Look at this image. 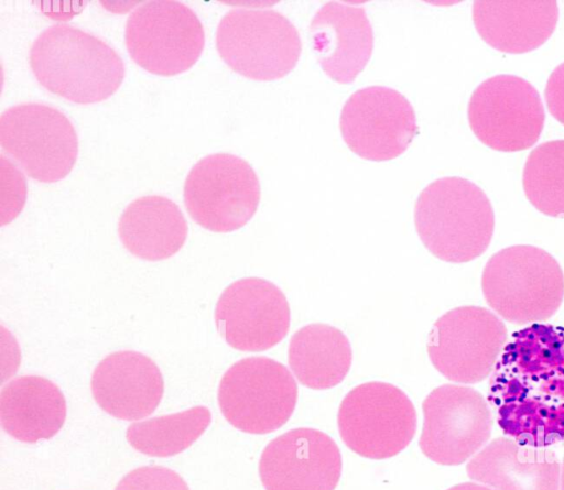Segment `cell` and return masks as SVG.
<instances>
[{
	"mask_svg": "<svg viewBox=\"0 0 564 490\" xmlns=\"http://www.w3.org/2000/svg\"><path fill=\"white\" fill-rule=\"evenodd\" d=\"M487 401L518 444L564 446V327L536 323L514 331L490 374Z\"/></svg>",
	"mask_w": 564,
	"mask_h": 490,
	"instance_id": "6da1fadb",
	"label": "cell"
},
{
	"mask_svg": "<svg viewBox=\"0 0 564 490\" xmlns=\"http://www.w3.org/2000/svg\"><path fill=\"white\" fill-rule=\"evenodd\" d=\"M29 62L45 89L82 105L110 97L126 73L120 55L108 43L66 23L41 32L30 48Z\"/></svg>",
	"mask_w": 564,
	"mask_h": 490,
	"instance_id": "7a4b0ae2",
	"label": "cell"
},
{
	"mask_svg": "<svg viewBox=\"0 0 564 490\" xmlns=\"http://www.w3.org/2000/svg\"><path fill=\"white\" fill-rule=\"evenodd\" d=\"M417 235L436 258L464 263L481 255L495 229V214L484 190L463 177L432 182L414 207Z\"/></svg>",
	"mask_w": 564,
	"mask_h": 490,
	"instance_id": "3957f363",
	"label": "cell"
},
{
	"mask_svg": "<svg viewBox=\"0 0 564 490\" xmlns=\"http://www.w3.org/2000/svg\"><path fill=\"white\" fill-rule=\"evenodd\" d=\"M484 297L496 315L516 325L543 323L564 298V273L545 250L517 244L496 252L481 275Z\"/></svg>",
	"mask_w": 564,
	"mask_h": 490,
	"instance_id": "277c9868",
	"label": "cell"
},
{
	"mask_svg": "<svg viewBox=\"0 0 564 490\" xmlns=\"http://www.w3.org/2000/svg\"><path fill=\"white\" fill-rule=\"evenodd\" d=\"M224 62L238 74L273 80L289 74L301 54V39L292 22L273 9L237 8L227 12L216 32Z\"/></svg>",
	"mask_w": 564,
	"mask_h": 490,
	"instance_id": "5b68a950",
	"label": "cell"
},
{
	"mask_svg": "<svg viewBox=\"0 0 564 490\" xmlns=\"http://www.w3.org/2000/svg\"><path fill=\"white\" fill-rule=\"evenodd\" d=\"M297 385L282 363L268 357H248L223 375L218 404L237 429L268 434L283 426L293 414Z\"/></svg>",
	"mask_w": 564,
	"mask_h": 490,
	"instance_id": "8992f818",
	"label": "cell"
},
{
	"mask_svg": "<svg viewBox=\"0 0 564 490\" xmlns=\"http://www.w3.org/2000/svg\"><path fill=\"white\" fill-rule=\"evenodd\" d=\"M337 424L343 442L357 455L384 459L398 455L413 439L416 412L401 389L367 382L346 394Z\"/></svg>",
	"mask_w": 564,
	"mask_h": 490,
	"instance_id": "52a82bcc",
	"label": "cell"
},
{
	"mask_svg": "<svg viewBox=\"0 0 564 490\" xmlns=\"http://www.w3.org/2000/svg\"><path fill=\"white\" fill-rule=\"evenodd\" d=\"M124 40L131 58L161 76L187 70L199 58L205 32L197 14L174 0L147 1L134 9L126 24Z\"/></svg>",
	"mask_w": 564,
	"mask_h": 490,
	"instance_id": "ba28073f",
	"label": "cell"
},
{
	"mask_svg": "<svg viewBox=\"0 0 564 490\" xmlns=\"http://www.w3.org/2000/svg\"><path fill=\"white\" fill-rule=\"evenodd\" d=\"M508 340L503 322L481 306H459L442 315L427 338V353L446 379L474 384L491 374Z\"/></svg>",
	"mask_w": 564,
	"mask_h": 490,
	"instance_id": "9c48e42d",
	"label": "cell"
},
{
	"mask_svg": "<svg viewBox=\"0 0 564 490\" xmlns=\"http://www.w3.org/2000/svg\"><path fill=\"white\" fill-rule=\"evenodd\" d=\"M0 142L26 175L42 183L64 178L77 159L73 123L58 109L41 102L20 104L3 111Z\"/></svg>",
	"mask_w": 564,
	"mask_h": 490,
	"instance_id": "30bf717a",
	"label": "cell"
},
{
	"mask_svg": "<svg viewBox=\"0 0 564 490\" xmlns=\"http://www.w3.org/2000/svg\"><path fill=\"white\" fill-rule=\"evenodd\" d=\"M260 200V184L253 168L241 157L217 153L199 160L184 184L189 216L215 232L245 226Z\"/></svg>",
	"mask_w": 564,
	"mask_h": 490,
	"instance_id": "8fae6325",
	"label": "cell"
},
{
	"mask_svg": "<svg viewBox=\"0 0 564 490\" xmlns=\"http://www.w3.org/2000/svg\"><path fill=\"white\" fill-rule=\"evenodd\" d=\"M422 453L432 461L456 466L480 451L489 440L494 414L477 390L443 384L423 401Z\"/></svg>",
	"mask_w": 564,
	"mask_h": 490,
	"instance_id": "7c38bea8",
	"label": "cell"
},
{
	"mask_svg": "<svg viewBox=\"0 0 564 490\" xmlns=\"http://www.w3.org/2000/svg\"><path fill=\"white\" fill-rule=\"evenodd\" d=\"M544 107L538 90L516 75H496L482 81L468 104L475 135L502 152L532 146L543 130Z\"/></svg>",
	"mask_w": 564,
	"mask_h": 490,
	"instance_id": "4fadbf2b",
	"label": "cell"
},
{
	"mask_svg": "<svg viewBox=\"0 0 564 490\" xmlns=\"http://www.w3.org/2000/svg\"><path fill=\"white\" fill-rule=\"evenodd\" d=\"M341 135L357 155L386 161L403 153L416 133L415 113L399 91L370 86L354 92L340 113Z\"/></svg>",
	"mask_w": 564,
	"mask_h": 490,
	"instance_id": "5bb4252c",
	"label": "cell"
},
{
	"mask_svg": "<svg viewBox=\"0 0 564 490\" xmlns=\"http://www.w3.org/2000/svg\"><path fill=\"white\" fill-rule=\"evenodd\" d=\"M291 313L283 292L272 282L246 277L220 295L215 322L225 341L241 351H264L288 334Z\"/></svg>",
	"mask_w": 564,
	"mask_h": 490,
	"instance_id": "9a60e30c",
	"label": "cell"
},
{
	"mask_svg": "<svg viewBox=\"0 0 564 490\" xmlns=\"http://www.w3.org/2000/svg\"><path fill=\"white\" fill-rule=\"evenodd\" d=\"M341 473L336 443L314 428H294L272 439L259 461L265 490H334Z\"/></svg>",
	"mask_w": 564,
	"mask_h": 490,
	"instance_id": "2e32d148",
	"label": "cell"
},
{
	"mask_svg": "<svg viewBox=\"0 0 564 490\" xmlns=\"http://www.w3.org/2000/svg\"><path fill=\"white\" fill-rule=\"evenodd\" d=\"M308 33L318 64L338 83H351L371 56V24L365 9L351 2L324 4L312 19Z\"/></svg>",
	"mask_w": 564,
	"mask_h": 490,
	"instance_id": "e0dca14e",
	"label": "cell"
},
{
	"mask_svg": "<svg viewBox=\"0 0 564 490\" xmlns=\"http://www.w3.org/2000/svg\"><path fill=\"white\" fill-rule=\"evenodd\" d=\"M91 392L109 415L137 421L150 415L160 404L164 382L153 360L143 353L123 350L98 363L91 375Z\"/></svg>",
	"mask_w": 564,
	"mask_h": 490,
	"instance_id": "ac0fdd59",
	"label": "cell"
},
{
	"mask_svg": "<svg viewBox=\"0 0 564 490\" xmlns=\"http://www.w3.org/2000/svg\"><path fill=\"white\" fill-rule=\"evenodd\" d=\"M468 477L495 490H560L561 462L549 448L498 437L467 464Z\"/></svg>",
	"mask_w": 564,
	"mask_h": 490,
	"instance_id": "d6986e66",
	"label": "cell"
},
{
	"mask_svg": "<svg viewBox=\"0 0 564 490\" xmlns=\"http://www.w3.org/2000/svg\"><path fill=\"white\" fill-rule=\"evenodd\" d=\"M473 19L491 47L520 54L538 48L552 35L558 8L554 0H478Z\"/></svg>",
	"mask_w": 564,
	"mask_h": 490,
	"instance_id": "ffe728a7",
	"label": "cell"
},
{
	"mask_svg": "<svg viewBox=\"0 0 564 490\" xmlns=\"http://www.w3.org/2000/svg\"><path fill=\"white\" fill-rule=\"evenodd\" d=\"M66 418V401L56 384L39 375H22L0 393L3 429L23 443L53 437Z\"/></svg>",
	"mask_w": 564,
	"mask_h": 490,
	"instance_id": "44dd1931",
	"label": "cell"
},
{
	"mask_svg": "<svg viewBox=\"0 0 564 490\" xmlns=\"http://www.w3.org/2000/svg\"><path fill=\"white\" fill-rule=\"evenodd\" d=\"M118 233L126 249L149 261L175 254L187 237V224L180 207L164 196H143L123 210Z\"/></svg>",
	"mask_w": 564,
	"mask_h": 490,
	"instance_id": "7402d4cb",
	"label": "cell"
},
{
	"mask_svg": "<svg viewBox=\"0 0 564 490\" xmlns=\"http://www.w3.org/2000/svg\"><path fill=\"white\" fill-rule=\"evenodd\" d=\"M352 360L346 335L326 324H310L293 334L289 366L297 381L314 390L330 389L347 375Z\"/></svg>",
	"mask_w": 564,
	"mask_h": 490,
	"instance_id": "603a6c76",
	"label": "cell"
},
{
	"mask_svg": "<svg viewBox=\"0 0 564 490\" xmlns=\"http://www.w3.org/2000/svg\"><path fill=\"white\" fill-rule=\"evenodd\" d=\"M212 415L206 406L132 423L127 429L129 444L153 457H170L188 448L206 431Z\"/></svg>",
	"mask_w": 564,
	"mask_h": 490,
	"instance_id": "cb8c5ba5",
	"label": "cell"
},
{
	"mask_svg": "<svg viewBox=\"0 0 564 490\" xmlns=\"http://www.w3.org/2000/svg\"><path fill=\"white\" fill-rule=\"evenodd\" d=\"M529 202L542 214L564 218V140H551L529 154L522 174Z\"/></svg>",
	"mask_w": 564,
	"mask_h": 490,
	"instance_id": "d4e9b609",
	"label": "cell"
},
{
	"mask_svg": "<svg viewBox=\"0 0 564 490\" xmlns=\"http://www.w3.org/2000/svg\"><path fill=\"white\" fill-rule=\"evenodd\" d=\"M115 490H189L175 471L161 466H143L127 473Z\"/></svg>",
	"mask_w": 564,
	"mask_h": 490,
	"instance_id": "484cf974",
	"label": "cell"
},
{
	"mask_svg": "<svg viewBox=\"0 0 564 490\" xmlns=\"http://www.w3.org/2000/svg\"><path fill=\"white\" fill-rule=\"evenodd\" d=\"M26 186L23 175L1 156V225L14 219L23 208Z\"/></svg>",
	"mask_w": 564,
	"mask_h": 490,
	"instance_id": "4316f807",
	"label": "cell"
},
{
	"mask_svg": "<svg viewBox=\"0 0 564 490\" xmlns=\"http://www.w3.org/2000/svg\"><path fill=\"white\" fill-rule=\"evenodd\" d=\"M544 96L551 115L564 124V62L549 76Z\"/></svg>",
	"mask_w": 564,
	"mask_h": 490,
	"instance_id": "83f0119b",
	"label": "cell"
},
{
	"mask_svg": "<svg viewBox=\"0 0 564 490\" xmlns=\"http://www.w3.org/2000/svg\"><path fill=\"white\" fill-rule=\"evenodd\" d=\"M20 349L13 336L1 327V383H4L18 370Z\"/></svg>",
	"mask_w": 564,
	"mask_h": 490,
	"instance_id": "f1b7e54d",
	"label": "cell"
},
{
	"mask_svg": "<svg viewBox=\"0 0 564 490\" xmlns=\"http://www.w3.org/2000/svg\"><path fill=\"white\" fill-rule=\"evenodd\" d=\"M447 490H495L491 487H488L486 484L479 483V482H464L456 484Z\"/></svg>",
	"mask_w": 564,
	"mask_h": 490,
	"instance_id": "f546056e",
	"label": "cell"
},
{
	"mask_svg": "<svg viewBox=\"0 0 564 490\" xmlns=\"http://www.w3.org/2000/svg\"><path fill=\"white\" fill-rule=\"evenodd\" d=\"M560 490H564V457H563L562 464H561Z\"/></svg>",
	"mask_w": 564,
	"mask_h": 490,
	"instance_id": "4dcf8cb0",
	"label": "cell"
}]
</instances>
